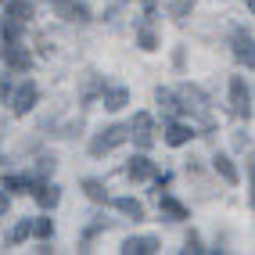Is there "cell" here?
I'll return each mask as SVG.
<instances>
[{"label": "cell", "instance_id": "6da1fadb", "mask_svg": "<svg viewBox=\"0 0 255 255\" xmlns=\"http://www.w3.org/2000/svg\"><path fill=\"white\" fill-rule=\"evenodd\" d=\"M230 108H234V115H241V119L252 115V90H248V83L241 76L230 79Z\"/></svg>", "mask_w": 255, "mask_h": 255}, {"label": "cell", "instance_id": "7a4b0ae2", "mask_svg": "<svg viewBox=\"0 0 255 255\" xmlns=\"http://www.w3.org/2000/svg\"><path fill=\"white\" fill-rule=\"evenodd\" d=\"M126 137H129V129H123V126H108L101 137L90 140V155H108V151H115Z\"/></svg>", "mask_w": 255, "mask_h": 255}, {"label": "cell", "instance_id": "3957f363", "mask_svg": "<svg viewBox=\"0 0 255 255\" xmlns=\"http://www.w3.org/2000/svg\"><path fill=\"white\" fill-rule=\"evenodd\" d=\"M129 133H133V140H137L140 147H151V144H155V133H151V115H147V112H137V115H133Z\"/></svg>", "mask_w": 255, "mask_h": 255}, {"label": "cell", "instance_id": "277c9868", "mask_svg": "<svg viewBox=\"0 0 255 255\" xmlns=\"http://www.w3.org/2000/svg\"><path fill=\"white\" fill-rule=\"evenodd\" d=\"M50 7H54L65 22H90V11L83 4H76V0H50Z\"/></svg>", "mask_w": 255, "mask_h": 255}, {"label": "cell", "instance_id": "5b68a950", "mask_svg": "<svg viewBox=\"0 0 255 255\" xmlns=\"http://www.w3.org/2000/svg\"><path fill=\"white\" fill-rule=\"evenodd\" d=\"M32 105H36V87H32V83H22V87L14 90V97H11V108L18 115H25Z\"/></svg>", "mask_w": 255, "mask_h": 255}, {"label": "cell", "instance_id": "8992f818", "mask_svg": "<svg viewBox=\"0 0 255 255\" xmlns=\"http://www.w3.org/2000/svg\"><path fill=\"white\" fill-rule=\"evenodd\" d=\"M126 176H129V180H155V162H147L144 155H140V158H129Z\"/></svg>", "mask_w": 255, "mask_h": 255}, {"label": "cell", "instance_id": "52a82bcc", "mask_svg": "<svg viewBox=\"0 0 255 255\" xmlns=\"http://www.w3.org/2000/svg\"><path fill=\"white\" fill-rule=\"evenodd\" d=\"M234 54L241 58V61H248V69H252V61H255V50H252V32H237L234 36Z\"/></svg>", "mask_w": 255, "mask_h": 255}, {"label": "cell", "instance_id": "ba28073f", "mask_svg": "<svg viewBox=\"0 0 255 255\" xmlns=\"http://www.w3.org/2000/svg\"><path fill=\"white\" fill-rule=\"evenodd\" d=\"M126 255H147V252H158V241L155 237H129V241L123 245Z\"/></svg>", "mask_w": 255, "mask_h": 255}, {"label": "cell", "instance_id": "9c48e42d", "mask_svg": "<svg viewBox=\"0 0 255 255\" xmlns=\"http://www.w3.org/2000/svg\"><path fill=\"white\" fill-rule=\"evenodd\" d=\"M194 133H191V126H183V123H169V129H165V140L173 144V147H180V144H187Z\"/></svg>", "mask_w": 255, "mask_h": 255}, {"label": "cell", "instance_id": "30bf717a", "mask_svg": "<svg viewBox=\"0 0 255 255\" xmlns=\"http://www.w3.org/2000/svg\"><path fill=\"white\" fill-rule=\"evenodd\" d=\"M180 101H183V112H205V97H201L198 90H191V87H183L180 90Z\"/></svg>", "mask_w": 255, "mask_h": 255}, {"label": "cell", "instance_id": "8fae6325", "mask_svg": "<svg viewBox=\"0 0 255 255\" xmlns=\"http://www.w3.org/2000/svg\"><path fill=\"white\" fill-rule=\"evenodd\" d=\"M212 165H216V173L223 176L227 183H237V169H234V162H230L227 155H216V158H212Z\"/></svg>", "mask_w": 255, "mask_h": 255}, {"label": "cell", "instance_id": "7c38bea8", "mask_svg": "<svg viewBox=\"0 0 255 255\" xmlns=\"http://www.w3.org/2000/svg\"><path fill=\"white\" fill-rule=\"evenodd\" d=\"M36 201L43 209H54L58 205V187H50V183H36Z\"/></svg>", "mask_w": 255, "mask_h": 255}, {"label": "cell", "instance_id": "4fadbf2b", "mask_svg": "<svg viewBox=\"0 0 255 255\" xmlns=\"http://www.w3.org/2000/svg\"><path fill=\"white\" fill-rule=\"evenodd\" d=\"M112 205H115L119 212L133 216V219H144V205H140V201H133V198H119V201H112Z\"/></svg>", "mask_w": 255, "mask_h": 255}, {"label": "cell", "instance_id": "5bb4252c", "mask_svg": "<svg viewBox=\"0 0 255 255\" xmlns=\"http://www.w3.org/2000/svg\"><path fill=\"white\" fill-rule=\"evenodd\" d=\"M126 101H129V94H126L123 87H115V90L105 94V108H108V112H119V108L126 105Z\"/></svg>", "mask_w": 255, "mask_h": 255}, {"label": "cell", "instance_id": "9a60e30c", "mask_svg": "<svg viewBox=\"0 0 255 255\" xmlns=\"http://www.w3.org/2000/svg\"><path fill=\"white\" fill-rule=\"evenodd\" d=\"M7 65H11V69H29V54H25V50H18V47H14V43H7Z\"/></svg>", "mask_w": 255, "mask_h": 255}, {"label": "cell", "instance_id": "2e32d148", "mask_svg": "<svg viewBox=\"0 0 255 255\" xmlns=\"http://www.w3.org/2000/svg\"><path fill=\"white\" fill-rule=\"evenodd\" d=\"M83 191H87V198H90V201H108L105 183H97V180H83Z\"/></svg>", "mask_w": 255, "mask_h": 255}, {"label": "cell", "instance_id": "e0dca14e", "mask_svg": "<svg viewBox=\"0 0 255 255\" xmlns=\"http://www.w3.org/2000/svg\"><path fill=\"white\" fill-rule=\"evenodd\" d=\"M162 209L173 216V219H187V209L180 205V201H173V198H162Z\"/></svg>", "mask_w": 255, "mask_h": 255}, {"label": "cell", "instance_id": "ac0fdd59", "mask_svg": "<svg viewBox=\"0 0 255 255\" xmlns=\"http://www.w3.org/2000/svg\"><path fill=\"white\" fill-rule=\"evenodd\" d=\"M4 187H7V191H14V194H22L25 191V187H32L25 176H4Z\"/></svg>", "mask_w": 255, "mask_h": 255}, {"label": "cell", "instance_id": "d6986e66", "mask_svg": "<svg viewBox=\"0 0 255 255\" xmlns=\"http://www.w3.org/2000/svg\"><path fill=\"white\" fill-rule=\"evenodd\" d=\"M7 14H11V18H18V22H25L29 18V0H14Z\"/></svg>", "mask_w": 255, "mask_h": 255}, {"label": "cell", "instance_id": "ffe728a7", "mask_svg": "<svg viewBox=\"0 0 255 255\" xmlns=\"http://www.w3.org/2000/svg\"><path fill=\"white\" fill-rule=\"evenodd\" d=\"M18 29H22V22H18V18H11V14H7V22H4V40H7V43H14V36H18Z\"/></svg>", "mask_w": 255, "mask_h": 255}, {"label": "cell", "instance_id": "44dd1931", "mask_svg": "<svg viewBox=\"0 0 255 255\" xmlns=\"http://www.w3.org/2000/svg\"><path fill=\"white\" fill-rule=\"evenodd\" d=\"M32 234H36V237H43V241H47V237L54 234V223H50V219H40V223H32Z\"/></svg>", "mask_w": 255, "mask_h": 255}, {"label": "cell", "instance_id": "7402d4cb", "mask_svg": "<svg viewBox=\"0 0 255 255\" xmlns=\"http://www.w3.org/2000/svg\"><path fill=\"white\" fill-rule=\"evenodd\" d=\"M191 7H194V0H176V4H173V18H183Z\"/></svg>", "mask_w": 255, "mask_h": 255}, {"label": "cell", "instance_id": "603a6c76", "mask_svg": "<svg viewBox=\"0 0 255 255\" xmlns=\"http://www.w3.org/2000/svg\"><path fill=\"white\" fill-rule=\"evenodd\" d=\"M29 234H32V223H18L11 230V241H22V237H29Z\"/></svg>", "mask_w": 255, "mask_h": 255}, {"label": "cell", "instance_id": "cb8c5ba5", "mask_svg": "<svg viewBox=\"0 0 255 255\" xmlns=\"http://www.w3.org/2000/svg\"><path fill=\"white\" fill-rule=\"evenodd\" d=\"M183 252H191V255L205 252V248H201V241H198V234H187V248H183Z\"/></svg>", "mask_w": 255, "mask_h": 255}, {"label": "cell", "instance_id": "d4e9b609", "mask_svg": "<svg viewBox=\"0 0 255 255\" xmlns=\"http://www.w3.org/2000/svg\"><path fill=\"white\" fill-rule=\"evenodd\" d=\"M140 47H144V50H155V36H151V32H147V29L140 32Z\"/></svg>", "mask_w": 255, "mask_h": 255}, {"label": "cell", "instance_id": "484cf974", "mask_svg": "<svg viewBox=\"0 0 255 255\" xmlns=\"http://www.w3.org/2000/svg\"><path fill=\"white\" fill-rule=\"evenodd\" d=\"M4 212H7V194L0 191V216H4Z\"/></svg>", "mask_w": 255, "mask_h": 255}]
</instances>
